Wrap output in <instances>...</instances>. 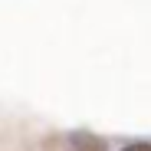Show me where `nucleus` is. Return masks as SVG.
<instances>
[{"label":"nucleus","instance_id":"f03ea898","mask_svg":"<svg viewBox=\"0 0 151 151\" xmlns=\"http://www.w3.org/2000/svg\"><path fill=\"white\" fill-rule=\"evenodd\" d=\"M122 151H151V145L148 141H135V145H125Z\"/></svg>","mask_w":151,"mask_h":151},{"label":"nucleus","instance_id":"f257e3e1","mask_svg":"<svg viewBox=\"0 0 151 151\" xmlns=\"http://www.w3.org/2000/svg\"><path fill=\"white\" fill-rule=\"evenodd\" d=\"M69 151H102V145H99L95 138H89V135H76L69 141Z\"/></svg>","mask_w":151,"mask_h":151}]
</instances>
